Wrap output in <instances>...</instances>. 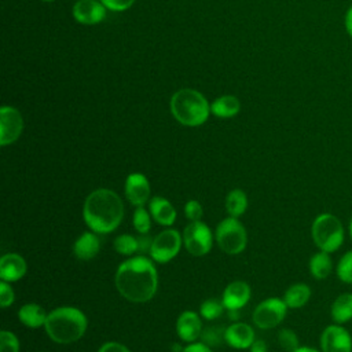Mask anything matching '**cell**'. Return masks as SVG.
Here are the masks:
<instances>
[{
    "mask_svg": "<svg viewBox=\"0 0 352 352\" xmlns=\"http://www.w3.org/2000/svg\"><path fill=\"white\" fill-rule=\"evenodd\" d=\"M133 226L139 234H147L151 227V219L148 212L143 206H138L133 213Z\"/></svg>",
    "mask_w": 352,
    "mask_h": 352,
    "instance_id": "cell-29",
    "label": "cell"
},
{
    "mask_svg": "<svg viewBox=\"0 0 352 352\" xmlns=\"http://www.w3.org/2000/svg\"><path fill=\"white\" fill-rule=\"evenodd\" d=\"M151 245H153V239L147 234H140V236L138 238V252L139 253H146V252L150 253Z\"/></svg>",
    "mask_w": 352,
    "mask_h": 352,
    "instance_id": "cell-37",
    "label": "cell"
},
{
    "mask_svg": "<svg viewBox=\"0 0 352 352\" xmlns=\"http://www.w3.org/2000/svg\"><path fill=\"white\" fill-rule=\"evenodd\" d=\"M293 352H319L316 349H312V348H308V346H298L296 351Z\"/></svg>",
    "mask_w": 352,
    "mask_h": 352,
    "instance_id": "cell-41",
    "label": "cell"
},
{
    "mask_svg": "<svg viewBox=\"0 0 352 352\" xmlns=\"http://www.w3.org/2000/svg\"><path fill=\"white\" fill-rule=\"evenodd\" d=\"M182 242L183 236L176 230H165L153 239L150 256L157 263H168L179 253Z\"/></svg>",
    "mask_w": 352,
    "mask_h": 352,
    "instance_id": "cell-8",
    "label": "cell"
},
{
    "mask_svg": "<svg viewBox=\"0 0 352 352\" xmlns=\"http://www.w3.org/2000/svg\"><path fill=\"white\" fill-rule=\"evenodd\" d=\"M254 341V331L246 323H234L226 329V342L235 349H246Z\"/></svg>",
    "mask_w": 352,
    "mask_h": 352,
    "instance_id": "cell-16",
    "label": "cell"
},
{
    "mask_svg": "<svg viewBox=\"0 0 352 352\" xmlns=\"http://www.w3.org/2000/svg\"><path fill=\"white\" fill-rule=\"evenodd\" d=\"M150 214L161 226H172L176 219L173 205L162 197H154L150 201Z\"/></svg>",
    "mask_w": 352,
    "mask_h": 352,
    "instance_id": "cell-18",
    "label": "cell"
},
{
    "mask_svg": "<svg viewBox=\"0 0 352 352\" xmlns=\"http://www.w3.org/2000/svg\"><path fill=\"white\" fill-rule=\"evenodd\" d=\"M184 214L191 221H198L202 217V206L198 201H188L184 206Z\"/></svg>",
    "mask_w": 352,
    "mask_h": 352,
    "instance_id": "cell-33",
    "label": "cell"
},
{
    "mask_svg": "<svg viewBox=\"0 0 352 352\" xmlns=\"http://www.w3.org/2000/svg\"><path fill=\"white\" fill-rule=\"evenodd\" d=\"M158 275L153 261L136 256L121 263L116 272V286L120 294L132 302H146L157 292Z\"/></svg>",
    "mask_w": 352,
    "mask_h": 352,
    "instance_id": "cell-1",
    "label": "cell"
},
{
    "mask_svg": "<svg viewBox=\"0 0 352 352\" xmlns=\"http://www.w3.org/2000/svg\"><path fill=\"white\" fill-rule=\"evenodd\" d=\"M12 302H14V290L6 280H1V283H0V305L3 308H7Z\"/></svg>",
    "mask_w": 352,
    "mask_h": 352,
    "instance_id": "cell-34",
    "label": "cell"
},
{
    "mask_svg": "<svg viewBox=\"0 0 352 352\" xmlns=\"http://www.w3.org/2000/svg\"><path fill=\"white\" fill-rule=\"evenodd\" d=\"M216 241L228 254L241 253L246 246V231L236 217H227L216 228Z\"/></svg>",
    "mask_w": 352,
    "mask_h": 352,
    "instance_id": "cell-6",
    "label": "cell"
},
{
    "mask_svg": "<svg viewBox=\"0 0 352 352\" xmlns=\"http://www.w3.org/2000/svg\"><path fill=\"white\" fill-rule=\"evenodd\" d=\"M331 268H333V263H331V258L327 252L322 250V252L314 254L309 260L311 275L316 279L327 278L331 272Z\"/></svg>",
    "mask_w": 352,
    "mask_h": 352,
    "instance_id": "cell-24",
    "label": "cell"
},
{
    "mask_svg": "<svg viewBox=\"0 0 352 352\" xmlns=\"http://www.w3.org/2000/svg\"><path fill=\"white\" fill-rule=\"evenodd\" d=\"M44 327L52 341L58 344H70L84 336L87 330V318L77 308L60 307L48 314Z\"/></svg>",
    "mask_w": 352,
    "mask_h": 352,
    "instance_id": "cell-3",
    "label": "cell"
},
{
    "mask_svg": "<svg viewBox=\"0 0 352 352\" xmlns=\"http://www.w3.org/2000/svg\"><path fill=\"white\" fill-rule=\"evenodd\" d=\"M73 16L78 23L95 25L104 19L106 7L96 0H78L73 6Z\"/></svg>",
    "mask_w": 352,
    "mask_h": 352,
    "instance_id": "cell-12",
    "label": "cell"
},
{
    "mask_svg": "<svg viewBox=\"0 0 352 352\" xmlns=\"http://www.w3.org/2000/svg\"><path fill=\"white\" fill-rule=\"evenodd\" d=\"M183 243L192 256H204L212 249L213 236L209 227L202 221H191L183 231Z\"/></svg>",
    "mask_w": 352,
    "mask_h": 352,
    "instance_id": "cell-7",
    "label": "cell"
},
{
    "mask_svg": "<svg viewBox=\"0 0 352 352\" xmlns=\"http://www.w3.org/2000/svg\"><path fill=\"white\" fill-rule=\"evenodd\" d=\"M82 216L87 226L94 232L109 234L114 231L122 220V201L113 190L98 188L87 197Z\"/></svg>",
    "mask_w": 352,
    "mask_h": 352,
    "instance_id": "cell-2",
    "label": "cell"
},
{
    "mask_svg": "<svg viewBox=\"0 0 352 352\" xmlns=\"http://www.w3.org/2000/svg\"><path fill=\"white\" fill-rule=\"evenodd\" d=\"M311 232L315 245L327 253L336 252L344 242L342 224L330 213L319 214L312 223Z\"/></svg>",
    "mask_w": 352,
    "mask_h": 352,
    "instance_id": "cell-5",
    "label": "cell"
},
{
    "mask_svg": "<svg viewBox=\"0 0 352 352\" xmlns=\"http://www.w3.org/2000/svg\"><path fill=\"white\" fill-rule=\"evenodd\" d=\"M250 298V287L246 282L243 280H235L231 282L224 293H223V305L226 309H239L243 305H246V302Z\"/></svg>",
    "mask_w": 352,
    "mask_h": 352,
    "instance_id": "cell-14",
    "label": "cell"
},
{
    "mask_svg": "<svg viewBox=\"0 0 352 352\" xmlns=\"http://www.w3.org/2000/svg\"><path fill=\"white\" fill-rule=\"evenodd\" d=\"M223 309H224L223 301H219L216 298H209L201 304L199 312L206 320H214L223 314Z\"/></svg>",
    "mask_w": 352,
    "mask_h": 352,
    "instance_id": "cell-28",
    "label": "cell"
},
{
    "mask_svg": "<svg viewBox=\"0 0 352 352\" xmlns=\"http://www.w3.org/2000/svg\"><path fill=\"white\" fill-rule=\"evenodd\" d=\"M349 232H351V236H352V219H351V224H349Z\"/></svg>",
    "mask_w": 352,
    "mask_h": 352,
    "instance_id": "cell-42",
    "label": "cell"
},
{
    "mask_svg": "<svg viewBox=\"0 0 352 352\" xmlns=\"http://www.w3.org/2000/svg\"><path fill=\"white\" fill-rule=\"evenodd\" d=\"M125 195L135 206H143L150 197V184L144 175L131 173L125 182Z\"/></svg>",
    "mask_w": 352,
    "mask_h": 352,
    "instance_id": "cell-13",
    "label": "cell"
},
{
    "mask_svg": "<svg viewBox=\"0 0 352 352\" xmlns=\"http://www.w3.org/2000/svg\"><path fill=\"white\" fill-rule=\"evenodd\" d=\"M98 352H131L125 345L120 344V342H114V341H110V342H104Z\"/></svg>",
    "mask_w": 352,
    "mask_h": 352,
    "instance_id": "cell-36",
    "label": "cell"
},
{
    "mask_svg": "<svg viewBox=\"0 0 352 352\" xmlns=\"http://www.w3.org/2000/svg\"><path fill=\"white\" fill-rule=\"evenodd\" d=\"M201 338H202V342L205 345H208L209 348L210 346H219L223 341H226V329L214 327V326L206 327L201 333Z\"/></svg>",
    "mask_w": 352,
    "mask_h": 352,
    "instance_id": "cell-27",
    "label": "cell"
},
{
    "mask_svg": "<svg viewBox=\"0 0 352 352\" xmlns=\"http://www.w3.org/2000/svg\"><path fill=\"white\" fill-rule=\"evenodd\" d=\"M331 318L337 323H345L352 319V294L338 296L331 305Z\"/></svg>",
    "mask_w": 352,
    "mask_h": 352,
    "instance_id": "cell-22",
    "label": "cell"
},
{
    "mask_svg": "<svg viewBox=\"0 0 352 352\" xmlns=\"http://www.w3.org/2000/svg\"><path fill=\"white\" fill-rule=\"evenodd\" d=\"M23 129L21 113L11 106L0 109V144L7 146L14 143Z\"/></svg>",
    "mask_w": 352,
    "mask_h": 352,
    "instance_id": "cell-10",
    "label": "cell"
},
{
    "mask_svg": "<svg viewBox=\"0 0 352 352\" xmlns=\"http://www.w3.org/2000/svg\"><path fill=\"white\" fill-rule=\"evenodd\" d=\"M241 109V103L236 96L234 95H224L217 98L210 104V111L220 118H230L234 117Z\"/></svg>",
    "mask_w": 352,
    "mask_h": 352,
    "instance_id": "cell-21",
    "label": "cell"
},
{
    "mask_svg": "<svg viewBox=\"0 0 352 352\" xmlns=\"http://www.w3.org/2000/svg\"><path fill=\"white\" fill-rule=\"evenodd\" d=\"M246 208H248V198L242 190L235 188L227 194L226 209L231 217H239L246 210Z\"/></svg>",
    "mask_w": 352,
    "mask_h": 352,
    "instance_id": "cell-25",
    "label": "cell"
},
{
    "mask_svg": "<svg viewBox=\"0 0 352 352\" xmlns=\"http://www.w3.org/2000/svg\"><path fill=\"white\" fill-rule=\"evenodd\" d=\"M345 28H346L348 34L352 38V6L349 7V10L346 11V15H345Z\"/></svg>",
    "mask_w": 352,
    "mask_h": 352,
    "instance_id": "cell-40",
    "label": "cell"
},
{
    "mask_svg": "<svg viewBox=\"0 0 352 352\" xmlns=\"http://www.w3.org/2000/svg\"><path fill=\"white\" fill-rule=\"evenodd\" d=\"M114 249L117 253L124 254V256H131L132 253L138 252V238L129 235V234H122L118 235L114 239Z\"/></svg>",
    "mask_w": 352,
    "mask_h": 352,
    "instance_id": "cell-26",
    "label": "cell"
},
{
    "mask_svg": "<svg viewBox=\"0 0 352 352\" xmlns=\"http://www.w3.org/2000/svg\"><path fill=\"white\" fill-rule=\"evenodd\" d=\"M43 1H54V0H43Z\"/></svg>",
    "mask_w": 352,
    "mask_h": 352,
    "instance_id": "cell-43",
    "label": "cell"
},
{
    "mask_svg": "<svg viewBox=\"0 0 352 352\" xmlns=\"http://www.w3.org/2000/svg\"><path fill=\"white\" fill-rule=\"evenodd\" d=\"M249 349L250 352H267V344L263 340H254Z\"/></svg>",
    "mask_w": 352,
    "mask_h": 352,
    "instance_id": "cell-39",
    "label": "cell"
},
{
    "mask_svg": "<svg viewBox=\"0 0 352 352\" xmlns=\"http://www.w3.org/2000/svg\"><path fill=\"white\" fill-rule=\"evenodd\" d=\"M337 275L345 283H352V250L345 253L337 265Z\"/></svg>",
    "mask_w": 352,
    "mask_h": 352,
    "instance_id": "cell-31",
    "label": "cell"
},
{
    "mask_svg": "<svg viewBox=\"0 0 352 352\" xmlns=\"http://www.w3.org/2000/svg\"><path fill=\"white\" fill-rule=\"evenodd\" d=\"M176 331L186 342H194L198 337H201V319L198 314L194 311L182 312L176 322Z\"/></svg>",
    "mask_w": 352,
    "mask_h": 352,
    "instance_id": "cell-15",
    "label": "cell"
},
{
    "mask_svg": "<svg viewBox=\"0 0 352 352\" xmlns=\"http://www.w3.org/2000/svg\"><path fill=\"white\" fill-rule=\"evenodd\" d=\"M278 342L283 351L293 352L298 348V338L296 333L290 329H282L278 333Z\"/></svg>",
    "mask_w": 352,
    "mask_h": 352,
    "instance_id": "cell-30",
    "label": "cell"
},
{
    "mask_svg": "<svg viewBox=\"0 0 352 352\" xmlns=\"http://www.w3.org/2000/svg\"><path fill=\"white\" fill-rule=\"evenodd\" d=\"M26 272L25 260L16 253H7L0 258V278L6 282H15Z\"/></svg>",
    "mask_w": 352,
    "mask_h": 352,
    "instance_id": "cell-17",
    "label": "cell"
},
{
    "mask_svg": "<svg viewBox=\"0 0 352 352\" xmlns=\"http://www.w3.org/2000/svg\"><path fill=\"white\" fill-rule=\"evenodd\" d=\"M0 352H19V342L14 333L7 330L0 333Z\"/></svg>",
    "mask_w": 352,
    "mask_h": 352,
    "instance_id": "cell-32",
    "label": "cell"
},
{
    "mask_svg": "<svg viewBox=\"0 0 352 352\" xmlns=\"http://www.w3.org/2000/svg\"><path fill=\"white\" fill-rule=\"evenodd\" d=\"M286 308L287 305L283 300L267 298L256 307L253 312V322L260 329H272L285 319Z\"/></svg>",
    "mask_w": 352,
    "mask_h": 352,
    "instance_id": "cell-9",
    "label": "cell"
},
{
    "mask_svg": "<svg viewBox=\"0 0 352 352\" xmlns=\"http://www.w3.org/2000/svg\"><path fill=\"white\" fill-rule=\"evenodd\" d=\"M100 248L99 238L94 232L81 234L73 245V253L80 260H91L94 258Z\"/></svg>",
    "mask_w": 352,
    "mask_h": 352,
    "instance_id": "cell-19",
    "label": "cell"
},
{
    "mask_svg": "<svg viewBox=\"0 0 352 352\" xmlns=\"http://www.w3.org/2000/svg\"><path fill=\"white\" fill-rule=\"evenodd\" d=\"M100 3L111 11H125L135 3V0H100Z\"/></svg>",
    "mask_w": 352,
    "mask_h": 352,
    "instance_id": "cell-35",
    "label": "cell"
},
{
    "mask_svg": "<svg viewBox=\"0 0 352 352\" xmlns=\"http://www.w3.org/2000/svg\"><path fill=\"white\" fill-rule=\"evenodd\" d=\"M47 316H48V314L44 311V308H41L38 304H34V302L25 304L18 311L19 320L26 327H32V329L44 326Z\"/></svg>",
    "mask_w": 352,
    "mask_h": 352,
    "instance_id": "cell-20",
    "label": "cell"
},
{
    "mask_svg": "<svg viewBox=\"0 0 352 352\" xmlns=\"http://www.w3.org/2000/svg\"><path fill=\"white\" fill-rule=\"evenodd\" d=\"M183 352H212V349L204 342H192L188 346L183 348Z\"/></svg>",
    "mask_w": 352,
    "mask_h": 352,
    "instance_id": "cell-38",
    "label": "cell"
},
{
    "mask_svg": "<svg viewBox=\"0 0 352 352\" xmlns=\"http://www.w3.org/2000/svg\"><path fill=\"white\" fill-rule=\"evenodd\" d=\"M209 103L205 96L191 88H182L170 98L173 117L186 126L202 125L209 116Z\"/></svg>",
    "mask_w": 352,
    "mask_h": 352,
    "instance_id": "cell-4",
    "label": "cell"
},
{
    "mask_svg": "<svg viewBox=\"0 0 352 352\" xmlns=\"http://www.w3.org/2000/svg\"><path fill=\"white\" fill-rule=\"evenodd\" d=\"M320 346L323 352H351L352 338L346 329L333 324L323 330L320 336Z\"/></svg>",
    "mask_w": 352,
    "mask_h": 352,
    "instance_id": "cell-11",
    "label": "cell"
},
{
    "mask_svg": "<svg viewBox=\"0 0 352 352\" xmlns=\"http://www.w3.org/2000/svg\"><path fill=\"white\" fill-rule=\"evenodd\" d=\"M311 297V289L304 283L290 286L283 296V301L289 308H300L307 304Z\"/></svg>",
    "mask_w": 352,
    "mask_h": 352,
    "instance_id": "cell-23",
    "label": "cell"
}]
</instances>
